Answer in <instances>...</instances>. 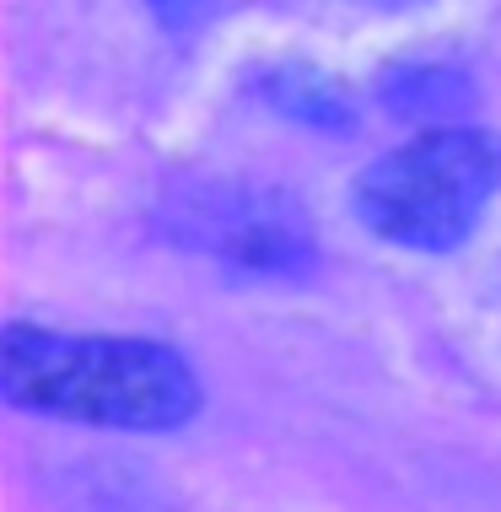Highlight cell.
Instances as JSON below:
<instances>
[{
  "instance_id": "cell-2",
  "label": "cell",
  "mask_w": 501,
  "mask_h": 512,
  "mask_svg": "<svg viewBox=\"0 0 501 512\" xmlns=\"http://www.w3.org/2000/svg\"><path fill=\"white\" fill-rule=\"evenodd\" d=\"M496 189H501L496 135L437 124V130L394 146L356 178L351 211L383 243L415 248V254H448L480 227Z\"/></svg>"
},
{
  "instance_id": "cell-5",
  "label": "cell",
  "mask_w": 501,
  "mask_h": 512,
  "mask_svg": "<svg viewBox=\"0 0 501 512\" xmlns=\"http://www.w3.org/2000/svg\"><path fill=\"white\" fill-rule=\"evenodd\" d=\"M399 114H415V119H431L442 108H458L464 103V81L448 76V71H410V76H394L383 92Z\"/></svg>"
},
{
  "instance_id": "cell-6",
  "label": "cell",
  "mask_w": 501,
  "mask_h": 512,
  "mask_svg": "<svg viewBox=\"0 0 501 512\" xmlns=\"http://www.w3.org/2000/svg\"><path fill=\"white\" fill-rule=\"evenodd\" d=\"M157 6H184V0H157Z\"/></svg>"
},
{
  "instance_id": "cell-1",
  "label": "cell",
  "mask_w": 501,
  "mask_h": 512,
  "mask_svg": "<svg viewBox=\"0 0 501 512\" xmlns=\"http://www.w3.org/2000/svg\"><path fill=\"white\" fill-rule=\"evenodd\" d=\"M0 394L17 410L119 432H173L200 410V383L173 345L38 324L0 329Z\"/></svg>"
},
{
  "instance_id": "cell-3",
  "label": "cell",
  "mask_w": 501,
  "mask_h": 512,
  "mask_svg": "<svg viewBox=\"0 0 501 512\" xmlns=\"http://www.w3.org/2000/svg\"><path fill=\"white\" fill-rule=\"evenodd\" d=\"M178 227L211 254L232 259L238 270L297 275L313 259L308 227L291 211H275V200H254V195H205Z\"/></svg>"
},
{
  "instance_id": "cell-4",
  "label": "cell",
  "mask_w": 501,
  "mask_h": 512,
  "mask_svg": "<svg viewBox=\"0 0 501 512\" xmlns=\"http://www.w3.org/2000/svg\"><path fill=\"white\" fill-rule=\"evenodd\" d=\"M259 87H264V98L297 124H313V130H345L351 124L345 92L324 71H313V65H275V71L259 76Z\"/></svg>"
}]
</instances>
